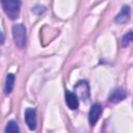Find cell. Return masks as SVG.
<instances>
[{
  "label": "cell",
  "instance_id": "obj_1",
  "mask_svg": "<svg viewBox=\"0 0 133 133\" xmlns=\"http://www.w3.org/2000/svg\"><path fill=\"white\" fill-rule=\"evenodd\" d=\"M1 5H2L4 12L6 14V16L9 19L15 20L19 17L21 1H19V0H2Z\"/></svg>",
  "mask_w": 133,
  "mask_h": 133
},
{
  "label": "cell",
  "instance_id": "obj_2",
  "mask_svg": "<svg viewBox=\"0 0 133 133\" xmlns=\"http://www.w3.org/2000/svg\"><path fill=\"white\" fill-rule=\"evenodd\" d=\"M12 37L18 48L22 49L26 45V28L23 24H15L12 26Z\"/></svg>",
  "mask_w": 133,
  "mask_h": 133
},
{
  "label": "cell",
  "instance_id": "obj_3",
  "mask_svg": "<svg viewBox=\"0 0 133 133\" xmlns=\"http://www.w3.org/2000/svg\"><path fill=\"white\" fill-rule=\"evenodd\" d=\"M74 90L77 97L83 101H86L89 98V86L86 81H78L74 86Z\"/></svg>",
  "mask_w": 133,
  "mask_h": 133
},
{
  "label": "cell",
  "instance_id": "obj_4",
  "mask_svg": "<svg viewBox=\"0 0 133 133\" xmlns=\"http://www.w3.org/2000/svg\"><path fill=\"white\" fill-rule=\"evenodd\" d=\"M102 113V105L99 103H95L88 112V122L90 124V126H95L96 123L98 122L100 115Z\"/></svg>",
  "mask_w": 133,
  "mask_h": 133
},
{
  "label": "cell",
  "instance_id": "obj_5",
  "mask_svg": "<svg viewBox=\"0 0 133 133\" xmlns=\"http://www.w3.org/2000/svg\"><path fill=\"white\" fill-rule=\"evenodd\" d=\"M64 97H65V103H66L68 107L71 110L78 109V107H79V100H78V97H77V95L75 92H72L70 90H65Z\"/></svg>",
  "mask_w": 133,
  "mask_h": 133
},
{
  "label": "cell",
  "instance_id": "obj_6",
  "mask_svg": "<svg viewBox=\"0 0 133 133\" xmlns=\"http://www.w3.org/2000/svg\"><path fill=\"white\" fill-rule=\"evenodd\" d=\"M25 122L28 128L33 131L36 128V116H35V110L33 108H27L25 111Z\"/></svg>",
  "mask_w": 133,
  "mask_h": 133
},
{
  "label": "cell",
  "instance_id": "obj_7",
  "mask_svg": "<svg viewBox=\"0 0 133 133\" xmlns=\"http://www.w3.org/2000/svg\"><path fill=\"white\" fill-rule=\"evenodd\" d=\"M130 19V7L128 5H123L121 11L118 12V15H116L115 19H114V22L116 24H125L129 21Z\"/></svg>",
  "mask_w": 133,
  "mask_h": 133
},
{
  "label": "cell",
  "instance_id": "obj_8",
  "mask_svg": "<svg viewBox=\"0 0 133 133\" xmlns=\"http://www.w3.org/2000/svg\"><path fill=\"white\" fill-rule=\"evenodd\" d=\"M126 96H127L126 90L121 88V87H118V88H115V89L112 90L111 95L109 96V101L111 103H115L116 104V103L122 102L126 98Z\"/></svg>",
  "mask_w": 133,
  "mask_h": 133
},
{
  "label": "cell",
  "instance_id": "obj_9",
  "mask_svg": "<svg viewBox=\"0 0 133 133\" xmlns=\"http://www.w3.org/2000/svg\"><path fill=\"white\" fill-rule=\"evenodd\" d=\"M14 83H15V75L9 73L6 76L5 80V86H4V92L5 95H9L14 88Z\"/></svg>",
  "mask_w": 133,
  "mask_h": 133
},
{
  "label": "cell",
  "instance_id": "obj_10",
  "mask_svg": "<svg viewBox=\"0 0 133 133\" xmlns=\"http://www.w3.org/2000/svg\"><path fill=\"white\" fill-rule=\"evenodd\" d=\"M4 133H20V129L18 126V123L15 121H9L6 124Z\"/></svg>",
  "mask_w": 133,
  "mask_h": 133
},
{
  "label": "cell",
  "instance_id": "obj_11",
  "mask_svg": "<svg viewBox=\"0 0 133 133\" xmlns=\"http://www.w3.org/2000/svg\"><path fill=\"white\" fill-rule=\"evenodd\" d=\"M133 43V31H128L123 37H122V42H121V45L123 48L125 47H128L130 44Z\"/></svg>",
  "mask_w": 133,
  "mask_h": 133
},
{
  "label": "cell",
  "instance_id": "obj_12",
  "mask_svg": "<svg viewBox=\"0 0 133 133\" xmlns=\"http://www.w3.org/2000/svg\"><path fill=\"white\" fill-rule=\"evenodd\" d=\"M32 11L34 14H36V15H42V14H44L46 11V7L45 6H41V5H36L35 7L32 8Z\"/></svg>",
  "mask_w": 133,
  "mask_h": 133
}]
</instances>
